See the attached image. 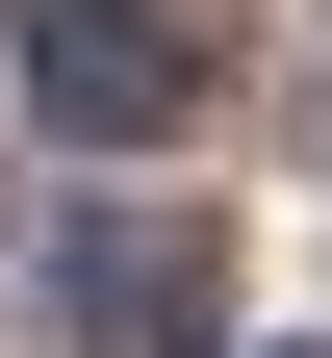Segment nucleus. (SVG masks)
Listing matches in <instances>:
<instances>
[{
    "label": "nucleus",
    "mask_w": 332,
    "mask_h": 358,
    "mask_svg": "<svg viewBox=\"0 0 332 358\" xmlns=\"http://www.w3.org/2000/svg\"><path fill=\"white\" fill-rule=\"evenodd\" d=\"M52 307H77L103 358H179V333L230 307V256H205V205H77V231H52Z\"/></svg>",
    "instance_id": "nucleus-2"
},
{
    "label": "nucleus",
    "mask_w": 332,
    "mask_h": 358,
    "mask_svg": "<svg viewBox=\"0 0 332 358\" xmlns=\"http://www.w3.org/2000/svg\"><path fill=\"white\" fill-rule=\"evenodd\" d=\"M26 103H52L77 154H154V128L205 103V26H179V0H26Z\"/></svg>",
    "instance_id": "nucleus-1"
}]
</instances>
